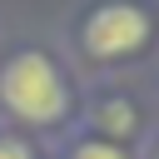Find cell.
Returning <instances> with one entry per match:
<instances>
[{
    "mask_svg": "<svg viewBox=\"0 0 159 159\" xmlns=\"http://www.w3.org/2000/svg\"><path fill=\"white\" fill-rule=\"evenodd\" d=\"M75 159H124V154H119L114 144H80Z\"/></svg>",
    "mask_w": 159,
    "mask_h": 159,
    "instance_id": "4",
    "label": "cell"
},
{
    "mask_svg": "<svg viewBox=\"0 0 159 159\" xmlns=\"http://www.w3.org/2000/svg\"><path fill=\"white\" fill-rule=\"evenodd\" d=\"M0 159H30V149H25L20 139H5V134H0Z\"/></svg>",
    "mask_w": 159,
    "mask_h": 159,
    "instance_id": "5",
    "label": "cell"
},
{
    "mask_svg": "<svg viewBox=\"0 0 159 159\" xmlns=\"http://www.w3.org/2000/svg\"><path fill=\"white\" fill-rule=\"evenodd\" d=\"M99 124H104L109 134H129V129H134V109L119 104V99H114V104H99Z\"/></svg>",
    "mask_w": 159,
    "mask_h": 159,
    "instance_id": "3",
    "label": "cell"
},
{
    "mask_svg": "<svg viewBox=\"0 0 159 159\" xmlns=\"http://www.w3.org/2000/svg\"><path fill=\"white\" fill-rule=\"evenodd\" d=\"M149 40V15L139 5H99L89 20H84V50L109 60V55H129Z\"/></svg>",
    "mask_w": 159,
    "mask_h": 159,
    "instance_id": "2",
    "label": "cell"
},
{
    "mask_svg": "<svg viewBox=\"0 0 159 159\" xmlns=\"http://www.w3.org/2000/svg\"><path fill=\"white\" fill-rule=\"evenodd\" d=\"M0 99L30 124H55L65 114V80L45 55L25 50L0 70Z\"/></svg>",
    "mask_w": 159,
    "mask_h": 159,
    "instance_id": "1",
    "label": "cell"
}]
</instances>
